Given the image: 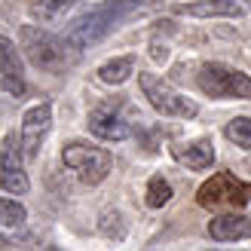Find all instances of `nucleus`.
Segmentation results:
<instances>
[{
	"label": "nucleus",
	"mask_w": 251,
	"mask_h": 251,
	"mask_svg": "<svg viewBox=\"0 0 251 251\" xmlns=\"http://www.w3.org/2000/svg\"><path fill=\"white\" fill-rule=\"evenodd\" d=\"M19 49L37 71L65 74L80 61V49L65 40V34H52L40 25H22L19 28Z\"/></svg>",
	"instance_id": "obj_1"
},
{
	"label": "nucleus",
	"mask_w": 251,
	"mask_h": 251,
	"mask_svg": "<svg viewBox=\"0 0 251 251\" xmlns=\"http://www.w3.org/2000/svg\"><path fill=\"white\" fill-rule=\"evenodd\" d=\"M138 12V0H110L89 12H83L80 19H74L65 28V40L77 49H89L95 43H101L107 34H114L120 25Z\"/></svg>",
	"instance_id": "obj_2"
},
{
	"label": "nucleus",
	"mask_w": 251,
	"mask_h": 251,
	"mask_svg": "<svg viewBox=\"0 0 251 251\" xmlns=\"http://www.w3.org/2000/svg\"><path fill=\"white\" fill-rule=\"evenodd\" d=\"M138 89L147 98V104L162 117H175V120H196L199 117V104L193 98L181 95L162 74L138 71Z\"/></svg>",
	"instance_id": "obj_3"
},
{
	"label": "nucleus",
	"mask_w": 251,
	"mask_h": 251,
	"mask_svg": "<svg viewBox=\"0 0 251 251\" xmlns=\"http://www.w3.org/2000/svg\"><path fill=\"white\" fill-rule=\"evenodd\" d=\"M196 86L208 98L218 101H251V77L239 68H230L224 61H202L196 71Z\"/></svg>",
	"instance_id": "obj_4"
},
{
	"label": "nucleus",
	"mask_w": 251,
	"mask_h": 251,
	"mask_svg": "<svg viewBox=\"0 0 251 251\" xmlns=\"http://www.w3.org/2000/svg\"><path fill=\"white\" fill-rule=\"evenodd\" d=\"M61 162L89 187L101 184L114 172V153L107 147H98L89 141H68L61 147Z\"/></svg>",
	"instance_id": "obj_5"
},
{
	"label": "nucleus",
	"mask_w": 251,
	"mask_h": 251,
	"mask_svg": "<svg viewBox=\"0 0 251 251\" xmlns=\"http://www.w3.org/2000/svg\"><path fill=\"white\" fill-rule=\"evenodd\" d=\"M196 202L202 208H245L251 202V184L233 172H215L199 184Z\"/></svg>",
	"instance_id": "obj_6"
},
{
	"label": "nucleus",
	"mask_w": 251,
	"mask_h": 251,
	"mask_svg": "<svg viewBox=\"0 0 251 251\" xmlns=\"http://www.w3.org/2000/svg\"><path fill=\"white\" fill-rule=\"evenodd\" d=\"M49 129H52V104H34L22 114V132H19V144L25 159H37L40 156V147L46 141Z\"/></svg>",
	"instance_id": "obj_7"
},
{
	"label": "nucleus",
	"mask_w": 251,
	"mask_h": 251,
	"mask_svg": "<svg viewBox=\"0 0 251 251\" xmlns=\"http://www.w3.org/2000/svg\"><path fill=\"white\" fill-rule=\"evenodd\" d=\"M25 153H22V144L16 135H6L3 147H0V187L6 193H16V196H25L31 190V178L25 172Z\"/></svg>",
	"instance_id": "obj_8"
},
{
	"label": "nucleus",
	"mask_w": 251,
	"mask_h": 251,
	"mask_svg": "<svg viewBox=\"0 0 251 251\" xmlns=\"http://www.w3.org/2000/svg\"><path fill=\"white\" fill-rule=\"evenodd\" d=\"M175 9L190 19H245L251 12V0H196Z\"/></svg>",
	"instance_id": "obj_9"
},
{
	"label": "nucleus",
	"mask_w": 251,
	"mask_h": 251,
	"mask_svg": "<svg viewBox=\"0 0 251 251\" xmlns=\"http://www.w3.org/2000/svg\"><path fill=\"white\" fill-rule=\"evenodd\" d=\"M0 86L9 95H22L25 92V61H22V49L0 34Z\"/></svg>",
	"instance_id": "obj_10"
},
{
	"label": "nucleus",
	"mask_w": 251,
	"mask_h": 251,
	"mask_svg": "<svg viewBox=\"0 0 251 251\" xmlns=\"http://www.w3.org/2000/svg\"><path fill=\"white\" fill-rule=\"evenodd\" d=\"M172 159L181 166L193 169V172H205L215 166V141L211 138H193V141H175L172 147Z\"/></svg>",
	"instance_id": "obj_11"
},
{
	"label": "nucleus",
	"mask_w": 251,
	"mask_h": 251,
	"mask_svg": "<svg viewBox=\"0 0 251 251\" xmlns=\"http://www.w3.org/2000/svg\"><path fill=\"white\" fill-rule=\"evenodd\" d=\"M86 126H89V132L98 138V141H126V138H132V126L126 123L114 107H95L89 120H86Z\"/></svg>",
	"instance_id": "obj_12"
},
{
	"label": "nucleus",
	"mask_w": 251,
	"mask_h": 251,
	"mask_svg": "<svg viewBox=\"0 0 251 251\" xmlns=\"http://www.w3.org/2000/svg\"><path fill=\"white\" fill-rule=\"evenodd\" d=\"M208 236L215 242H239L251 236V218L242 215V208H233L230 215L208 221Z\"/></svg>",
	"instance_id": "obj_13"
},
{
	"label": "nucleus",
	"mask_w": 251,
	"mask_h": 251,
	"mask_svg": "<svg viewBox=\"0 0 251 251\" xmlns=\"http://www.w3.org/2000/svg\"><path fill=\"white\" fill-rule=\"evenodd\" d=\"M95 74H98V80L107 83V86H123L135 74V55H117V58L104 61Z\"/></svg>",
	"instance_id": "obj_14"
},
{
	"label": "nucleus",
	"mask_w": 251,
	"mask_h": 251,
	"mask_svg": "<svg viewBox=\"0 0 251 251\" xmlns=\"http://www.w3.org/2000/svg\"><path fill=\"white\" fill-rule=\"evenodd\" d=\"M172 184L169 178H162V175H150V181H147V190H144V202L150 208H162V205H169L172 202Z\"/></svg>",
	"instance_id": "obj_15"
},
{
	"label": "nucleus",
	"mask_w": 251,
	"mask_h": 251,
	"mask_svg": "<svg viewBox=\"0 0 251 251\" xmlns=\"http://www.w3.org/2000/svg\"><path fill=\"white\" fill-rule=\"evenodd\" d=\"M28 221V208L16 199H6L0 196V230H16Z\"/></svg>",
	"instance_id": "obj_16"
},
{
	"label": "nucleus",
	"mask_w": 251,
	"mask_h": 251,
	"mask_svg": "<svg viewBox=\"0 0 251 251\" xmlns=\"http://www.w3.org/2000/svg\"><path fill=\"white\" fill-rule=\"evenodd\" d=\"M224 135L227 141L242 147V150H251V117H233L227 126H224Z\"/></svg>",
	"instance_id": "obj_17"
},
{
	"label": "nucleus",
	"mask_w": 251,
	"mask_h": 251,
	"mask_svg": "<svg viewBox=\"0 0 251 251\" xmlns=\"http://www.w3.org/2000/svg\"><path fill=\"white\" fill-rule=\"evenodd\" d=\"M98 230H101L107 239H117V242H120L123 236H126L123 215H120L117 208H104V211H101V224H98Z\"/></svg>",
	"instance_id": "obj_18"
},
{
	"label": "nucleus",
	"mask_w": 251,
	"mask_h": 251,
	"mask_svg": "<svg viewBox=\"0 0 251 251\" xmlns=\"http://www.w3.org/2000/svg\"><path fill=\"white\" fill-rule=\"evenodd\" d=\"M77 3V0H40V6H37V16L46 19V22H52V19H61L65 12Z\"/></svg>",
	"instance_id": "obj_19"
},
{
	"label": "nucleus",
	"mask_w": 251,
	"mask_h": 251,
	"mask_svg": "<svg viewBox=\"0 0 251 251\" xmlns=\"http://www.w3.org/2000/svg\"><path fill=\"white\" fill-rule=\"evenodd\" d=\"M150 58L162 65V61L169 58V46H166V43H159V40H150Z\"/></svg>",
	"instance_id": "obj_20"
},
{
	"label": "nucleus",
	"mask_w": 251,
	"mask_h": 251,
	"mask_svg": "<svg viewBox=\"0 0 251 251\" xmlns=\"http://www.w3.org/2000/svg\"><path fill=\"white\" fill-rule=\"evenodd\" d=\"M0 248H12V242L6 239V236H0Z\"/></svg>",
	"instance_id": "obj_21"
},
{
	"label": "nucleus",
	"mask_w": 251,
	"mask_h": 251,
	"mask_svg": "<svg viewBox=\"0 0 251 251\" xmlns=\"http://www.w3.org/2000/svg\"><path fill=\"white\" fill-rule=\"evenodd\" d=\"M248 169H251V159H248Z\"/></svg>",
	"instance_id": "obj_22"
}]
</instances>
